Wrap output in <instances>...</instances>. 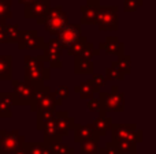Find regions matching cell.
<instances>
[{"label": "cell", "instance_id": "obj_7", "mask_svg": "<svg viewBox=\"0 0 156 154\" xmlns=\"http://www.w3.org/2000/svg\"><path fill=\"white\" fill-rule=\"evenodd\" d=\"M55 126L62 136H67L70 131H74L78 127V123L74 117L69 116L67 111H56L55 116Z\"/></svg>", "mask_w": 156, "mask_h": 154}, {"label": "cell", "instance_id": "obj_39", "mask_svg": "<svg viewBox=\"0 0 156 154\" xmlns=\"http://www.w3.org/2000/svg\"><path fill=\"white\" fill-rule=\"evenodd\" d=\"M0 97L3 98L4 101H7L8 104H11V105H16V98H15V94H14V92H2L0 93Z\"/></svg>", "mask_w": 156, "mask_h": 154}, {"label": "cell", "instance_id": "obj_14", "mask_svg": "<svg viewBox=\"0 0 156 154\" xmlns=\"http://www.w3.org/2000/svg\"><path fill=\"white\" fill-rule=\"evenodd\" d=\"M74 92L78 93L82 100H90V98L94 97L96 93H100V87H97L93 83V81L89 79V81H83L80 85H77L74 87Z\"/></svg>", "mask_w": 156, "mask_h": 154}, {"label": "cell", "instance_id": "obj_26", "mask_svg": "<svg viewBox=\"0 0 156 154\" xmlns=\"http://www.w3.org/2000/svg\"><path fill=\"white\" fill-rule=\"evenodd\" d=\"M86 45H88V38H86L85 35H81L80 40H77L76 42H74L73 45L67 49V52H69L70 56L77 57V56H80V55L82 53V51L86 48Z\"/></svg>", "mask_w": 156, "mask_h": 154}, {"label": "cell", "instance_id": "obj_19", "mask_svg": "<svg viewBox=\"0 0 156 154\" xmlns=\"http://www.w3.org/2000/svg\"><path fill=\"white\" fill-rule=\"evenodd\" d=\"M0 81H12V56L0 55Z\"/></svg>", "mask_w": 156, "mask_h": 154}, {"label": "cell", "instance_id": "obj_5", "mask_svg": "<svg viewBox=\"0 0 156 154\" xmlns=\"http://www.w3.org/2000/svg\"><path fill=\"white\" fill-rule=\"evenodd\" d=\"M99 100L101 104V111L100 112H104V113H107V112H122L125 108V95L121 92H100Z\"/></svg>", "mask_w": 156, "mask_h": 154}, {"label": "cell", "instance_id": "obj_25", "mask_svg": "<svg viewBox=\"0 0 156 154\" xmlns=\"http://www.w3.org/2000/svg\"><path fill=\"white\" fill-rule=\"evenodd\" d=\"M52 154H76L74 149L67 143H63V141H56L48 143Z\"/></svg>", "mask_w": 156, "mask_h": 154}, {"label": "cell", "instance_id": "obj_15", "mask_svg": "<svg viewBox=\"0 0 156 154\" xmlns=\"http://www.w3.org/2000/svg\"><path fill=\"white\" fill-rule=\"evenodd\" d=\"M99 49L104 51L105 53L116 55V56L123 55V44L119 42V40L116 37H107L105 41L99 44Z\"/></svg>", "mask_w": 156, "mask_h": 154}, {"label": "cell", "instance_id": "obj_13", "mask_svg": "<svg viewBox=\"0 0 156 154\" xmlns=\"http://www.w3.org/2000/svg\"><path fill=\"white\" fill-rule=\"evenodd\" d=\"M62 51L58 48L45 44V48L43 49V59L45 63H48L51 68H62V59H60Z\"/></svg>", "mask_w": 156, "mask_h": 154}, {"label": "cell", "instance_id": "obj_23", "mask_svg": "<svg viewBox=\"0 0 156 154\" xmlns=\"http://www.w3.org/2000/svg\"><path fill=\"white\" fill-rule=\"evenodd\" d=\"M25 149L29 154H52L48 143L45 142H25Z\"/></svg>", "mask_w": 156, "mask_h": 154}, {"label": "cell", "instance_id": "obj_9", "mask_svg": "<svg viewBox=\"0 0 156 154\" xmlns=\"http://www.w3.org/2000/svg\"><path fill=\"white\" fill-rule=\"evenodd\" d=\"M81 35H82V33H81V25L69 23L65 29L58 33V38L60 40V42H62V45H63V49H66V51H67L77 40H80Z\"/></svg>", "mask_w": 156, "mask_h": 154}, {"label": "cell", "instance_id": "obj_41", "mask_svg": "<svg viewBox=\"0 0 156 154\" xmlns=\"http://www.w3.org/2000/svg\"><path fill=\"white\" fill-rule=\"evenodd\" d=\"M0 44H8V37L5 34V30L0 32Z\"/></svg>", "mask_w": 156, "mask_h": 154}, {"label": "cell", "instance_id": "obj_43", "mask_svg": "<svg viewBox=\"0 0 156 154\" xmlns=\"http://www.w3.org/2000/svg\"><path fill=\"white\" fill-rule=\"evenodd\" d=\"M15 2H18L19 4H30V3H34V2H38V0H15Z\"/></svg>", "mask_w": 156, "mask_h": 154}, {"label": "cell", "instance_id": "obj_20", "mask_svg": "<svg viewBox=\"0 0 156 154\" xmlns=\"http://www.w3.org/2000/svg\"><path fill=\"white\" fill-rule=\"evenodd\" d=\"M45 44H47V41L44 40V37L37 34L34 37H32L30 40L25 41V42H19L16 45H18L19 51H40V49L43 51L45 48Z\"/></svg>", "mask_w": 156, "mask_h": 154}, {"label": "cell", "instance_id": "obj_2", "mask_svg": "<svg viewBox=\"0 0 156 154\" xmlns=\"http://www.w3.org/2000/svg\"><path fill=\"white\" fill-rule=\"evenodd\" d=\"M119 10L116 5H100L97 26L100 32H116L119 29Z\"/></svg>", "mask_w": 156, "mask_h": 154}, {"label": "cell", "instance_id": "obj_6", "mask_svg": "<svg viewBox=\"0 0 156 154\" xmlns=\"http://www.w3.org/2000/svg\"><path fill=\"white\" fill-rule=\"evenodd\" d=\"M111 135H112V142L141 141V131L138 132V131L136 130L134 124H114L112 130H111Z\"/></svg>", "mask_w": 156, "mask_h": 154}, {"label": "cell", "instance_id": "obj_44", "mask_svg": "<svg viewBox=\"0 0 156 154\" xmlns=\"http://www.w3.org/2000/svg\"><path fill=\"white\" fill-rule=\"evenodd\" d=\"M85 2H89V3H100L101 0H85Z\"/></svg>", "mask_w": 156, "mask_h": 154}, {"label": "cell", "instance_id": "obj_29", "mask_svg": "<svg viewBox=\"0 0 156 154\" xmlns=\"http://www.w3.org/2000/svg\"><path fill=\"white\" fill-rule=\"evenodd\" d=\"M118 149L119 154H134L136 153V142L132 141H118V142H114Z\"/></svg>", "mask_w": 156, "mask_h": 154}, {"label": "cell", "instance_id": "obj_36", "mask_svg": "<svg viewBox=\"0 0 156 154\" xmlns=\"http://www.w3.org/2000/svg\"><path fill=\"white\" fill-rule=\"evenodd\" d=\"M138 5H141V0H125L123 8L126 12H132V11L137 10Z\"/></svg>", "mask_w": 156, "mask_h": 154}, {"label": "cell", "instance_id": "obj_33", "mask_svg": "<svg viewBox=\"0 0 156 154\" xmlns=\"http://www.w3.org/2000/svg\"><path fill=\"white\" fill-rule=\"evenodd\" d=\"M11 104L4 101L0 97V119H10L12 116V111H11Z\"/></svg>", "mask_w": 156, "mask_h": 154}, {"label": "cell", "instance_id": "obj_24", "mask_svg": "<svg viewBox=\"0 0 156 154\" xmlns=\"http://www.w3.org/2000/svg\"><path fill=\"white\" fill-rule=\"evenodd\" d=\"M56 116V111H38L37 112V130L43 131L45 124L54 122Z\"/></svg>", "mask_w": 156, "mask_h": 154}, {"label": "cell", "instance_id": "obj_35", "mask_svg": "<svg viewBox=\"0 0 156 154\" xmlns=\"http://www.w3.org/2000/svg\"><path fill=\"white\" fill-rule=\"evenodd\" d=\"M86 109L89 112H100L101 111V104H100L99 98H90L86 101Z\"/></svg>", "mask_w": 156, "mask_h": 154}, {"label": "cell", "instance_id": "obj_12", "mask_svg": "<svg viewBox=\"0 0 156 154\" xmlns=\"http://www.w3.org/2000/svg\"><path fill=\"white\" fill-rule=\"evenodd\" d=\"M81 10V25H97V15L100 10V3H89L86 2L80 7Z\"/></svg>", "mask_w": 156, "mask_h": 154}, {"label": "cell", "instance_id": "obj_27", "mask_svg": "<svg viewBox=\"0 0 156 154\" xmlns=\"http://www.w3.org/2000/svg\"><path fill=\"white\" fill-rule=\"evenodd\" d=\"M25 70H36V68H43L45 62L43 56H25Z\"/></svg>", "mask_w": 156, "mask_h": 154}, {"label": "cell", "instance_id": "obj_28", "mask_svg": "<svg viewBox=\"0 0 156 154\" xmlns=\"http://www.w3.org/2000/svg\"><path fill=\"white\" fill-rule=\"evenodd\" d=\"M21 32L22 30L16 25L7 23V26H5V34L8 37V44H18L19 38H21Z\"/></svg>", "mask_w": 156, "mask_h": 154}, {"label": "cell", "instance_id": "obj_11", "mask_svg": "<svg viewBox=\"0 0 156 154\" xmlns=\"http://www.w3.org/2000/svg\"><path fill=\"white\" fill-rule=\"evenodd\" d=\"M49 8H51L49 0H38V2L30 3V4H25L23 16L26 19H32V18L37 19L40 16H43Z\"/></svg>", "mask_w": 156, "mask_h": 154}, {"label": "cell", "instance_id": "obj_10", "mask_svg": "<svg viewBox=\"0 0 156 154\" xmlns=\"http://www.w3.org/2000/svg\"><path fill=\"white\" fill-rule=\"evenodd\" d=\"M51 78V68L43 67L36 70H25V79L29 81L36 89L44 86V82Z\"/></svg>", "mask_w": 156, "mask_h": 154}, {"label": "cell", "instance_id": "obj_42", "mask_svg": "<svg viewBox=\"0 0 156 154\" xmlns=\"http://www.w3.org/2000/svg\"><path fill=\"white\" fill-rule=\"evenodd\" d=\"M8 154H29V153H27V150L25 149V146H22V147H19V149H16L15 152L8 153Z\"/></svg>", "mask_w": 156, "mask_h": 154}, {"label": "cell", "instance_id": "obj_3", "mask_svg": "<svg viewBox=\"0 0 156 154\" xmlns=\"http://www.w3.org/2000/svg\"><path fill=\"white\" fill-rule=\"evenodd\" d=\"M12 83V92L16 98V105L21 106H30L33 102V97L36 93V87L30 83L29 81L23 79V81H11Z\"/></svg>", "mask_w": 156, "mask_h": 154}, {"label": "cell", "instance_id": "obj_34", "mask_svg": "<svg viewBox=\"0 0 156 154\" xmlns=\"http://www.w3.org/2000/svg\"><path fill=\"white\" fill-rule=\"evenodd\" d=\"M100 55V49L99 48H94L93 44L88 42V45H86V48L82 51V53L80 55L81 57H83V59H92L93 56H99Z\"/></svg>", "mask_w": 156, "mask_h": 154}, {"label": "cell", "instance_id": "obj_38", "mask_svg": "<svg viewBox=\"0 0 156 154\" xmlns=\"http://www.w3.org/2000/svg\"><path fill=\"white\" fill-rule=\"evenodd\" d=\"M92 81H93V83L97 87H103L105 85V82H107V76H105V74L104 75L103 74H93L92 75Z\"/></svg>", "mask_w": 156, "mask_h": 154}, {"label": "cell", "instance_id": "obj_4", "mask_svg": "<svg viewBox=\"0 0 156 154\" xmlns=\"http://www.w3.org/2000/svg\"><path fill=\"white\" fill-rule=\"evenodd\" d=\"M25 142H26L25 136L21 135L18 130H0V154H8L15 152L16 149L23 146Z\"/></svg>", "mask_w": 156, "mask_h": 154}, {"label": "cell", "instance_id": "obj_1", "mask_svg": "<svg viewBox=\"0 0 156 154\" xmlns=\"http://www.w3.org/2000/svg\"><path fill=\"white\" fill-rule=\"evenodd\" d=\"M36 21H37V25H44L48 33L58 34L60 30H63L69 25V16L65 12L62 5H55Z\"/></svg>", "mask_w": 156, "mask_h": 154}, {"label": "cell", "instance_id": "obj_16", "mask_svg": "<svg viewBox=\"0 0 156 154\" xmlns=\"http://www.w3.org/2000/svg\"><path fill=\"white\" fill-rule=\"evenodd\" d=\"M94 135H97V131L94 128L93 123H90V124H78V127L74 130V141L77 143L88 141V139L93 138Z\"/></svg>", "mask_w": 156, "mask_h": 154}, {"label": "cell", "instance_id": "obj_40", "mask_svg": "<svg viewBox=\"0 0 156 154\" xmlns=\"http://www.w3.org/2000/svg\"><path fill=\"white\" fill-rule=\"evenodd\" d=\"M56 94L59 95V97L62 98L63 101L67 100V98H69V94H70V93H69V87H67V86H59V87L56 89Z\"/></svg>", "mask_w": 156, "mask_h": 154}, {"label": "cell", "instance_id": "obj_21", "mask_svg": "<svg viewBox=\"0 0 156 154\" xmlns=\"http://www.w3.org/2000/svg\"><path fill=\"white\" fill-rule=\"evenodd\" d=\"M63 136L59 134L56 126H55V120L48 124H45V127L43 128V141L45 143H51V142H56V141H62Z\"/></svg>", "mask_w": 156, "mask_h": 154}, {"label": "cell", "instance_id": "obj_18", "mask_svg": "<svg viewBox=\"0 0 156 154\" xmlns=\"http://www.w3.org/2000/svg\"><path fill=\"white\" fill-rule=\"evenodd\" d=\"M74 74H77V75H93L92 59H83L81 56L74 57Z\"/></svg>", "mask_w": 156, "mask_h": 154}, {"label": "cell", "instance_id": "obj_22", "mask_svg": "<svg viewBox=\"0 0 156 154\" xmlns=\"http://www.w3.org/2000/svg\"><path fill=\"white\" fill-rule=\"evenodd\" d=\"M100 138H101V136L97 134V135H94L93 138L88 139V141L81 142V143H80L81 154H99Z\"/></svg>", "mask_w": 156, "mask_h": 154}, {"label": "cell", "instance_id": "obj_31", "mask_svg": "<svg viewBox=\"0 0 156 154\" xmlns=\"http://www.w3.org/2000/svg\"><path fill=\"white\" fill-rule=\"evenodd\" d=\"M11 4H12V0H0V18L7 21L12 16Z\"/></svg>", "mask_w": 156, "mask_h": 154}, {"label": "cell", "instance_id": "obj_46", "mask_svg": "<svg viewBox=\"0 0 156 154\" xmlns=\"http://www.w3.org/2000/svg\"><path fill=\"white\" fill-rule=\"evenodd\" d=\"M80 154H81V153H80Z\"/></svg>", "mask_w": 156, "mask_h": 154}, {"label": "cell", "instance_id": "obj_17", "mask_svg": "<svg viewBox=\"0 0 156 154\" xmlns=\"http://www.w3.org/2000/svg\"><path fill=\"white\" fill-rule=\"evenodd\" d=\"M93 126L96 128L97 134L100 136L107 135V131L112 130V119L104 113V112H99V116L93 120Z\"/></svg>", "mask_w": 156, "mask_h": 154}, {"label": "cell", "instance_id": "obj_8", "mask_svg": "<svg viewBox=\"0 0 156 154\" xmlns=\"http://www.w3.org/2000/svg\"><path fill=\"white\" fill-rule=\"evenodd\" d=\"M63 104V100L56 94V92H49L45 97H43L40 101L30 105V111H56V106H60Z\"/></svg>", "mask_w": 156, "mask_h": 154}, {"label": "cell", "instance_id": "obj_32", "mask_svg": "<svg viewBox=\"0 0 156 154\" xmlns=\"http://www.w3.org/2000/svg\"><path fill=\"white\" fill-rule=\"evenodd\" d=\"M112 65H115V67H118L119 70L122 71V72L126 75V74L130 72V57L125 56V55H122V56H119L118 62H114Z\"/></svg>", "mask_w": 156, "mask_h": 154}, {"label": "cell", "instance_id": "obj_37", "mask_svg": "<svg viewBox=\"0 0 156 154\" xmlns=\"http://www.w3.org/2000/svg\"><path fill=\"white\" fill-rule=\"evenodd\" d=\"M99 154H119V152H118V149H116L115 143L111 141L105 145V147L99 149Z\"/></svg>", "mask_w": 156, "mask_h": 154}, {"label": "cell", "instance_id": "obj_45", "mask_svg": "<svg viewBox=\"0 0 156 154\" xmlns=\"http://www.w3.org/2000/svg\"><path fill=\"white\" fill-rule=\"evenodd\" d=\"M69 2H73V0H69Z\"/></svg>", "mask_w": 156, "mask_h": 154}, {"label": "cell", "instance_id": "obj_30", "mask_svg": "<svg viewBox=\"0 0 156 154\" xmlns=\"http://www.w3.org/2000/svg\"><path fill=\"white\" fill-rule=\"evenodd\" d=\"M105 76H107V81H122V79H125V74L112 64H111V67L105 68Z\"/></svg>", "mask_w": 156, "mask_h": 154}]
</instances>
